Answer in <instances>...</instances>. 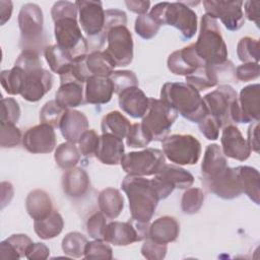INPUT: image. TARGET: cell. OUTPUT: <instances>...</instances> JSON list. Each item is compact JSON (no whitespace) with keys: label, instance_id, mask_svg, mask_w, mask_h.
I'll return each instance as SVG.
<instances>
[{"label":"cell","instance_id":"obj_48","mask_svg":"<svg viewBox=\"0 0 260 260\" xmlns=\"http://www.w3.org/2000/svg\"><path fill=\"white\" fill-rule=\"evenodd\" d=\"M83 256L85 259L110 260L113 258V250L104 240H94L87 243Z\"/></svg>","mask_w":260,"mask_h":260},{"label":"cell","instance_id":"obj_59","mask_svg":"<svg viewBox=\"0 0 260 260\" xmlns=\"http://www.w3.org/2000/svg\"><path fill=\"white\" fill-rule=\"evenodd\" d=\"M125 4L130 11L139 15L146 14L150 6L149 1H125Z\"/></svg>","mask_w":260,"mask_h":260},{"label":"cell","instance_id":"obj_53","mask_svg":"<svg viewBox=\"0 0 260 260\" xmlns=\"http://www.w3.org/2000/svg\"><path fill=\"white\" fill-rule=\"evenodd\" d=\"M167 250V244H159L147 238L141 247V254L148 260H161L166 257Z\"/></svg>","mask_w":260,"mask_h":260},{"label":"cell","instance_id":"obj_27","mask_svg":"<svg viewBox=\"0 0 260 260\" xmlns=\"http://www.w3.org/2000/svg\"><path fill=\"white\" fill-rule=\"evenodd\" d=\"M180 233L178 220L170 215L155 219L148 230V238L159 244H169L177 240Z\"/></svg>","mask_w":260,"mask_h":260},{"label":"cell","instance_id":"obj_38","mask_svg":"<svg viewBox=\"0 0 260 260\" xmlns=\"http://www.w3.org/2000/svg\"><path fill=\"white\" fill-rule=\"evenodd\" d=\"M44 55L51 70L59 75H61L73 61L71 55L57 44L47 46L44 51Z\"/></svg>","mask_w":260,"mask_h":260},{"label":"cell","instance_id":"obj_44","mask_svg":"<svg viewBox=\"0 0 260 260\" xmlns=\"http://www.w3.org/2000/svg\"><path fill=\"white\" fill-rule=\"evenodd\" d=\"M66 110L57 104V102L49 101L47 102L40 111V121L41 123L49 124L53 127L59 128L60 121L65 114Z\"/></svg>","mask_w":260,"mask_h":260},{"label":"cell","instance_id":"obj_5","mask_svg":"<svg viewBox=\"0 0 260 260\" xmlns=\"http://www.w3.org/2000/svg\"><path fill=\"white\" fill-rule=\"evenodd\" d=\"M195 51L206 65H218L228 60V48L216 19L204 14L201 17L200 31Z\"/></svg>","mask_w":260,"mask_h":260},{"label":"cell","instance_id":"obj_15","mask_svg":"<svg viewBox=\"0 0 260 260\" xmlns=\"http://www.w3.org/2000/svg\"><path fill=\"white\" fill-rule=\"evenodd\" d=\"M148 223H142L133 218L128 221H112L107 224L104 240L114 246H128L148 238Z\"/></svg>","mask_w":260,"mask_h":260},{"label":"cell","instance_id":"obj_39","mask_svg":"<svg viewBox=\"0 0 260 260\" xmlns=\"http://www.w3.org/2000/svg\"><path fill=\"white\" fill-rule=\"evenodd\" d=\"M80 151L74 143L64 142L61 143L55 150L54 158L57 165L64 170L74 168L80 159Z\"/></svg>","mask_w":260,"mask_h":260},{"label":"cell","instance_id":"obj_41","mask_svg":"<svg viewBox=\"0 0 260 260\" xmlns=\"http://www.w3.org/2000/svg\"><path fill=\"white\" fill-rule=\"evenodd\" d=\"M87 243V239L82 234L78 232H71L63 238L62 250L70 257L80 258L84 255Z\"/></svg>","mask_w":260,"mask_h":260},{"label":"cell","instance_id":"obj_7","mask_svg":"<svg viewBox=\"0 0 260 260\" xmlns=\"http://www.w3.org/2000/svg\"><path fill=\"white\" fill-rule=\"evenodd\" d=\"M149 15L159 25H172L180 30L183 40L191 39L197 31V14L184 2H160Z\"/></svg>","mask_w":260,"mask_h":260},{"label":"cell","instance_id":"obj_29","mask_svg":"<svg viewBox=\"0 0 260 260\" xmlns=\"http://www.w3.org/2000/svg\"><path fill=\"white\" fill-rule=\"evenodd\" d=\"M242 193H245L255 204L260 203V176L259 172L249 166L235 168Z\"/></svg>","mask_w":260,"mask_h":260},{"label":"cell","instance_id":"obj_11","mask_svg":"<svg viewBox=\"0 0 260 260\" xmlns=\"http://www.w3.org/2000/svg\"><path fill=\"white\" fill-rule=\"evenodd\" d=\"M120 164L127 175L145 177L157 174L166 164V158L161 150L146 148L124 154Z\"/></svg>","mask_w":260,"mask_h":260},{"label":"cell","instance_id":"obj_26","mask_svg":"<svg viewBox=\"0 0 260 260\" xmlns=\"http://www.w3.org/2000/svg\"><path fill=\"white\" fill-rule=\"evenodd\" d=\"M85 103L91 105H104L111 101L114 86L109 77L91 76L85 82Z\"/></svg>","mask_w":260,"mask_h":260},{"label":"cell","instance_id":"obj_50","mask_svg":"<svg viewBox=\"0 0 260 260\" xmlns=\"http://www.w3.org/2000/svg\"><path fill=\"white\" fill-rule=\"evenodd\" d=\"M107 224L105 215L102 212H95L86 221V232L94 240H104Z\"/></svg>","mask_w":260,"mask_h":260},{"label":"cell","instance_id":"obj_34","mask_svg":"<svg viewBox=\"0 0 260 260\" xmlns=\"http://www.w3.org/2000/svg\"><path fill=\"white\" fill-rule=\"evenodd\" d=\"M31 244V239L26 235H11L0 244V259L17 260L25 257L26 251Z\"/></svg>","mask_w":260,"mask_h":260},{"label":"cell","instance_id":"obj_21","mask_svg":"<svg viewBox=\"0 0 260 260\" xmlns=\"http://www.w3.org/2000/svg\"><path fill=\"white\" fill-rule=\"evenodd\" d=\"M167 65L172 73L188 76L204 65V63L198 57L193 43L183 49L173 52L168 58Z\"/></svg>","mask_w":260,"mask_h":260},{"label":"cell","instance_id":"obj_17","mask_svg":"<svg viewBox=\"0 0 260 260\" xmlns=\"http://www.w3.org/2000/svg\"><path fill=\"white\" fill-rule=\"evenodd\" d=\"M243 1H215L205 0L203 6L205 14L216 19L219 18L226 29L239 30L245 23V17L242 10Z\"/></svg>","mask_w":260,"mask_h":260},{"label":"cell","instance_id":"obj_45","mask_svg":"<svg viewBox=\"0 0 260 260\" xmlns=\"http://www.w3.org/2000/svg\"><path fill=\"white\" fill-rule=\"evenodd\" d=\"M114 86V92L119 94L126 88L138 86V79L136 74L130 70H117L113 71L109 76Z\"/></svg>","mask_w":260,"mask_h":260},{"label":"cell","instance_id":"obj_36","mask_svg":"<svg viewBox=\"0 0 260 260\" xmlns=\"http://www.w3.org/2000/svg\"><path fill=\"white\" fill-rule=\"evenodd\" d=\"M64 220L62 215L53 210L48 216L45 218L35 220L34 229L39 238L43 240H49L57 237L63 230Z\"/></svg>","mask_w":260,"mask_h":260},{"label":"cell","instance_id":"obj_13","mask_svg":"<svg viewBox=\"0 0 260 260\" xmlns=\"http://www.w3.org/2000/svg\"><path fill=\"white\" fill-rule=\"evenodd\" d=\"M108 47L104 51L114 66H127L133 60V39L126 25H117L107 34Z\"/></svg>","mask_w":260,"mask_h":260},{"label":"cell","instance_id":"obj_12","mask_svg":"<svg viewBox=\"0 0 260 260\" xmlns=\"http://www.w3.org/2000/svg\"><path fill=\"white\" fill-rule=\"evenodd\" d=\"M237 98V91L231 85L222 84L205 94L202 100L206 108V114L215 118L220 127L223 128L233 123L231 112Z\"/></svg>","mask_w":260,"mask_h":260},{"label":"cell","instance_id":"obj_6","mask_svg":"<svg viewBox=\"0 0 260 260\" xmlns=\"http://www.w3.org/2000/svg\"><path fill=\"white\" fill-rule=\"evenodd\" d=\"M17 20L20 29L19 46L21 50H31L39 54L45 51L48 36L44 28V15L40 6L35 3L22 5Z\"/></svg>","mask_w":260,"mask_h":260},{"label":"cell","instance_id":"obj_23","mask_svg":"<svg viewBox=\"0 0 260 260\" xmlns=\"http://www.w3.org/2000/svg\"><path fill=\"white\" fill-rule=\"evenodd\" d=\"M125 154L123 139L112 134H102L94 153L95 157L104 165L116 166L121 162Z\"/></svg>","mask_w":260,"mask_h":260},{"label":"cell","instance_id":"obj_32","mask_svg":"<svg viewBox=\"0 0 260 260\" xmlns=\"http://www.w3.org/2000/svg\"><path fill=\"white\" fill-rule=\"evenodd\" d=\"M55 101L65 110H70L83 105L85 103L83 96V84L76 81L60 83Z\"/></svg>","mask_w":260,"mask_h":260},{"label":"cell","instance_id":"obj_14","mask_svg":"<svg viewBox=\"0 0 260 260\" xmlns=\"http://www.w3.org/2000/svg\"><path fill=\"white\" fill-rule=\"evenodd\" d=\"M235 77V67L230 60L218 65L204 64L192 74L185 76L186 83L198 91L213 87L222 80H233Z\"/></svg>","mask_w":260,"mask_h":260},{"label":"cell","instance_id":"obj_60","mask_svg":"<svg viewBox=\"0 0 260 260\" xmlns=\"http://www.w3.org/2000/svg\"><path fill=\"white\" fill-rule=\"evenodd\" d=\"M13 10L11 1H0V23L4 25L11 17Z\"/></svg>","mask_w":260,"mask_h":260},{"label":"cell","instance_id":"obj_54","mask_svg":"<svg viewBox=\"0 0 260 260\" xmlns=\"http://www.w3.org/2000/svg\"><path fill=\"white\" fill-rule=\"evenodd\" d=\"M200 132L208 140H216L219 135V129L221 128L215 118L206 114L198 123Z\"/></svg>","mask_w":260,"mask_h":260},{"label":"cell","instance_id":"obj_10","mask_svg":"<svg viewBox=\"0 0 260 260\" xmlns=\"http://www.w3.org/2000/svg\"><path fill=\"white\" fill-rule=\"evenodd\" d=\"M161 145L165 156L176 165H195L200 158L201 143L193 135L173 134L167 136Z\"/></svg>","mask_w":260,"mask_h":260},{"label":"cell","instance_id":"obj_33","mask_svg":"<svg viewBox=\"0 0 260 260\" xmlns=\"http://www.w3.org/2000/svg\"><path fill=\"white\" fill-rule=\"evenodd\" d=\"M102 213L110 219L117 218L124 208V198L118 189L108 187L103 189L98 197Z\"/></svg>","mask_w":260,"mask_h":260},{"label":"cell","instance_id":"obj_16","mask_svg":"<svg viewBox=\"0 0 260 260\" xmlns=\"http://www.w3.org/2000/svg\"><path fill=\"white\" fill-rule=\"evenodd\" d=\"M231 118L236 123L259 121L260 118V85L250 84L241 89L233 105Z\"/></svg>","mask_w":260,"mask_h":260},{"label":"cell","instance_id":"obj_31","mask_svg":"<svg viewBox=\"0 0 260 260\" xmlns=\"http://www.w3.org/2000/svg\"><path fill=\"white\" fill-rule=\"evenodd\" d=\"M25 208L34 220L45 218L54 210L51 197L41 189H36L28 193L25 199Z\"/></svg>","mask_w":260,"mask_h":260},{"label":"cell","instance_id":"obj_55","mask_svg":"<svg viewBox=\"0 0 260 260\" xmlns=\"http://www.w3.org/2000/svg\"><path fill=\"white\" fill-rule=\"evenodd\" d=\"M238 80L248 82L259 77V63H243L235 69Z\"/></svg>","mask_w":260,"mask_h":260},{"label":"cell","instance_id":"obj_47","mask_svg":"<svg viewBox=\"0 0 260 260\" xmlns=\"http://www.w3.org/2000/svg\"><path fill=\"white\" fill-rule=\"evenodd\" d=\"M21 131L14 123H1L0 145L2 148H11L20 144Z\"/></svg>","mask_w":260,"mask_h":260},{"label":"cell","instance_id":"obj_4","mask_svg":"<svg viewBox=\"0 0 260 260\" xmlns=\"http://www.w3.org/2000/svg\"><path fill=\"white\" fill-rule=\"evenodd\" d=\"M160 100L193 123L206 115V108L199 91L188 83L167 82L160 90Z\"/></svg>","mask_w":260,"mask_h":260},{"label":"cell","instance_id":"obj_24","mask_svg":"<svg viewBox=\"0 0 260 260\" xmlns=\"http://www.w3.org/2000/svg\"><path fill=\"white\" fill-rule=\"evenodd\" d=\"M59 129L68 142L75 144L82 134L88 130L87 117L77 110H66L60 121Z\"/></svg>","mask_w":260,"mask_h":260},{"label":"cell","instance_id":"obj_57","mask_svg":"<svg viewBox=\"0 0 260 260\" xmlns=\"http://www.w3.org/2000/svg\"><path fill=\"white\" fill-rule=\"evenodd\" d=\"M248 139L247 142L251 150L259 152V121L253 122L248 128Z\"/></svg>","mask_w":260,"mask_h":260},{"label":"cell","instance_id":"obj_58","mask_svg":"<svg viewBox=\"0 0 260 260\" xmlns=\"http://www.w3.org/2000/svg\"><path fill=\"white\" fill-rule=\"evenodd\" d=\"M245 5V14L247 18L251 21H254L257 26H259V13L258 9L260 6L259 1H246L243 3Z\"/></svg>","mask_w":260,"mask_h":260},{"label":"cell","instance_id":"obj_40","mask_svg":"<svg viewBox=\"0 0 260 260\" xmlns=\"http://www.w3.org/2000/svg\"><path fill=\"white\" fill-rule=\"evenodd\" d=\"M24 81V72L20 67L13 66L1 72V84L8 94H20Z\"/></svg>","mask_w":260,"mask_h":260},{"label":"cell","instance_id":"obj_42","mask_svg":"<svg viewBox=\"0 0 260 260\" xmlns=\"http://www.w3.org/2000/svg\"><path fill=\"white\" fill-rule=\"evenodd\" d=\"M259 41L251 37L242 38L237 46V55L244 63L259 62Z\"/></svg>","mask_w":260,"mask_h":260},{"label":"cell","instance_id":"obj_18","mask_svg":"<svg viewBox=\"0 0 260 260\" xmlns=\"http://www.w3.org/2000/svg\"><path fill=\"white\" fill-rule=\"evenodd\" d=\"M54 127L40 123L26 130L22 137L23 147L31 153H50L56 146Z\"/></svg>","mask_w":260,"mask_h":260},{"label":"cell","instance_id":"obj_19","mask_svg":"<svg viewBox=\"0 0 260 260\" xmlns=\"http://www.w3.org/2000/svg\"><path fill=\"white\" fill-rule=\"evenodd\" d=\"M202 184L208 192L225 200L235 199L242 194L235 168L228 167L214 178L202 179Z\"/></svg>","mask_w":260,"mask_h":260},{"label":"cell","instance_id":"obj_8","mask_svg":"<svg viewBox=\"0 0 260 260\" xmlns=\"http://www.w3.org/2000/svg\"><path fill=\"white\" fill-rule=\"evenodd\" d=\"M74 3L78 10L79 23L87 37L88 49H90L91 52L100 51L107 40V35L104 30L105 10L102 2L81 0Z\"/></svg>","mask_w":260,"mask_h":260},{"label":"cell","instance_id":"obj_51","mask_svg":"<svg viewBox=\"0 0 260 260\" xmlns=\"http://www.w3.org/2000/svg\"><path fill=\"white\" fill-rule=\"evenodd\" d=\"M100 136L93 129L85 131L78 140V149L84 156H91L95 153Z\"/></svg>","mask_w":260,"mask_h":260},{"label":"cell","instance_id":"obj_1","mask_svg":"<svg viewBox=\"0 0 260 260\" xmlns=\"http://www.w3.org/2000/svg\"><path fill=\"white\" fill-rule=\"evenodd\" d=\"M121 187L129 200L131 218L142 223L150 221L158 201L166 199L174 191L156 177L149 180L132 175L123 179Z\"/></svg>","mask_w":260,"mask_h":260},{"label":"cell","instance_id":"obj_52","mask_svg":"<svg viewBox=\"0 0 260 260\" xmlns=\"http://www.w3.org/2000/svg\"><path fill=\"white\" fill-rule=\"evenodd\" d=\"M1 123H16L20 117V108L13 98L2 99L1 101Z\"/></svg>","mask_w":260,"mask_h":260},{"label":"cell","instance_id":"obj_46","mask_svg":"<svg viewBox=\"0 0 260 260\" xmlns=\"http://www.w3.org/2000/svg\"><path fill=\"white\" fill-rule=\"evenodd\" d=\"M134 28L139 37L144 40H150L157 35L160 25L149 14L146 13L137 16Z\"/></svg>","mask_w":260,"mask_h":260},{"label":"cell","instance_id":"obj_2","mask_svg":"<svg viewBox=\"0 0 260 260\" xmlns=\"http://www.w3.org/2000/svg\"><path fill=\"white\" fill-rule=\"evenodd\" d=\"M77 7L69 1H58L51 9L57 45L73 59L87 55L88 44L77 22Z\"/></svg>","mask_w":260,"mask_h":260},{"label":"cell","instance_id":"obj_49","mask_svg":"<svg viewBox=\"0 0 260 260\" xmlns=\"http://www.w3.org/2000/svg\"><path fill=\"white\" fill-rule=\"evenodd\" d=\"M150 142L151 140L144 131L141 123L131 125L126 136V143L128 146L133 148H143L146 147Z\"/></svg>","mask_w":260,"mask_h":260},{"label":"cell","instance_id":"obj_3","mask_svg":"<svg viewBox=\"0 0 260 260\" xmlns=\"http://www.w3.org/2000/svg\"><path fill=\"white\" fill-rule=\"evenodd\" d=\"M14 66L20 67L24 72L23 87L20 95L27 102H39L53 85V75L42 67L40 54L24 50L17 57Z\"/></svg>","mask_w":260,"mask_h":260},{"label":"cell","instance_id":"obj_22","mask_svg":"<svg viewBox=\"0 0 260 260\" xmlns=\"http://www.w3.org/2000/svg\"><path fill=\"white\" fill-rule=\"evenodd\" d=\"M119 107L132 118H143L149 106V98L138 87L132 86L118 94Z\"/></svg>","mask_w":260,"mask_h":260},{"label":"cell","instance_id":"obj_20","mask_svg":"<svg viewBox=\"0 0 260 260\" xmlns=\"http://www.w3.org/2000/svg\"><path fill=\"white\" fill-rule=\"evenodd\" d=\"M220 141L222 146L221 150L225 156L240 161L249 158L252 150L237 126L233 124L224 126L222 128Z\"/></svg>","mask_w":260,"mask_h":260},{"label":"cell","instance_id":"obj_28","mask_svg":"<svg viewBox=\"0 0 260 260\" xmlns=\"http://www.w3.org/2000/svg\"><path fill=\"white\" fill-rule=\"evenodd\" d=\"M228 167L226 156L223 154L220 146L216 143L207 145L201 164L202 179L214 178Z\"/></svg>","mask_w":260,"mask_h":260},{"label":"cell","instance_id":"obj_37","mask_svg":"<svg viewBox=\"0 0 260 260\" xmlns=\"http://www.w3.org/2000/svg\"><path fill=\"white\" fill-rule=\"evenodd\" d=\"M85 65L90 77H109L115 68L114 64L105 52L101 51H94L86 55Z\"/></svg>","mask_w":260,"mask_h":260},{"label":"cell","instance_id":"obj_35","mask_svg":"<svg viewBox=\"0 0 260 260\" xmlns=\"http://www.w3.org/2000/svg\"><path fill=\"white\" fill-rule=\"evenodd\" d=\"M101 127L103 134L108 133L123 139L127 136L131 124L122 113L119 111H112L103 117Z\"/></svg>","mask_w":260,"mask_h":260},{"label":"cell","instance_id":"obj_56","mask_svg":"<svg viewBox=\"0 0 260 260\" xmlns=\"http://www.w3.org/2000/svg\"><path fill=\"white\" fill-rule=\"evenodd\" d=\"M50 255L49 248L43 243H32L26 251L25 257L29 260H44Z\"/></svg>","mask_w":260,"mask_h":260},{"label":"cell","instance_id":"obj_9","mask_svg":"<svg viewBox=\"0 0 260 260\" xmlns=\"http://www.w3.org/2000/svg\"><path fill=\"white\" fill-rule=\"evenodd\" d=\"M177 117V111L164 101L149 98L148 110L142 118L141 125L151 141H162L169 135Z\"/></svg>","mask_w":260,"mask_h":260},{"label":"cell","instance_id":"obj_25","mask_svg":"<svg viewBox=\"0 0 260 260\" xmlns=\"http://www.w3.org/2000/svg\"><path fill=\"white\" fill-rule=\"evenodd\" d=\"M90 186L87 173L79 167H74L65 171L62 177V187L64 193L72 198L78 199L83 197Z\"/></svg>","mask_w":260,"mask_h":260},{"label":"cell","instance_id":"obj_43","mask_svg":"<svg viewBox=\"0 0 260 260\" xmlns=\"http://www.w3.org/2000/svg\"><path fill=\"white\" fill-rule=\"evenodd\" d=\"M204 202V193L199 188H188L182 196L181 208L186 214L197 213Z\"/></svg>","mask_w":260,"mask_h":260},{"label":"cell","instance_id":"obj_30","mask_svg":"<svg viewBox=\"0 0 260 260\" xmlns=\"http://www.w3.org/2000/svg\"><path fill=\"white\" fill-rule=\"evenodd\" d=\"M155 177L173 189H188L194 183L193 175L176 165L165 164Z\"/></svg>","mask_w":260,"mask_h":260}]
</instances>
